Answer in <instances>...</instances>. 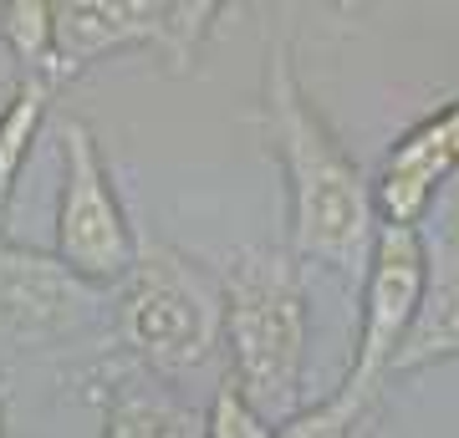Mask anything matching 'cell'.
Masks as SVG:
<instances>
[{
  "label": "cell",
  "mask_w": 459,
  "mask_h": 438,
  "mask_svg": "<svg viewBox=\"0 0 459 438\" xmlns=\"http://www.w3.org/2000/svg\"><path fill=\"white\" fill-rule=\"evenodd\" d=\"M261 133L286 179V250L296 265H327L337 276H362L377 235L373 179L337 143L312 92L296 77L291 41H265L261 72Z\"/></svg>",
  "instance_id": "cell-1"
},
{
  "label": "cell",
  "mask_w": 459,
  "mask_h": 438,
  "mask_svg": "<svg viewBox=\"0 0 459 438\" xmlns=\"http://www.w3.org/2000/svg\"><path fill=\"white\" fill-rule=\"evenodd\" d=\"M225 291L230 388L265 423H286L301 408L307 367V280L286 245L235 250L220 265Z\"/></svg>",
  "instance_id": "cell-2"
},
{
  "label": "cell",
  "mask_w": 459,
  "mask_h": 438,
  "mask_svg": "<svg viewBox=\"0 0 459 438\" xmlns=\"http://www.w3.org/2000/svg\"><path fill=\"white\" fill-rule=\"evenodd\" d=\"M113 341L138 373L179 382L225 347V291L220 271L143 235L123 286H113Z\"/></svg>",
  "instance_id": "cell-3"
},
{
  "label": "cell",
  "mask_w": 459,
  "mask_h": 438,
  "mask_svg": "<svg viewBox=\"0 0 459 438\" xmlns=\"http://www.w3.org/2000/svg\"><path fill=\"white\" fill-rule=\"evenodd\" d=\"M220 16V0H51L56 82L66 87L123 51H153L174 77H195Z\"/></svg>",
  "instance_id": "cell-4"
},
{
  "label": "cell",
  "mask_w": 459,
  "mask_h": 438,
  "mask_svg": "<svg viewBox=\"0 0 459 438\" xmlns=\"http://www.w3.org/2000/svg\"><path fill=\"white\" fill-rule=\"evenodd\" d=\"M56 143H62V194H56V245L51 255L66 271L98 291L123 286L138 260L143 235L133 229L123 199H117L113 168L102 159L98 133L82 117H62L56 123Z\"/></svg>",
  "instance_id": "cell-5"
},
{
  "label": "cell",
  "mask_w": 459,
  "mask_h": 438,
  "mask_svg": "<svg viewBox=\"0 0 459 438\" xmlns=\"http://www.w3.org/2000/svg\"><path fill=\"white\" fill-rule=\"evenodd\" d=\"M429 286V240L419 225H388L377 219L368 271H362V331H358V357L347 367V388L362 398H383L394 357L403 352L419 306Z\"/></svg>",
  "instance_id": "cell-6"
},
{
  "label": "cell",
  "mask_w": 459,
  "mask_h": 438,
  "mask_svg": "<svg viewBox=\"0 0 459 438\" xmlns=\"http://www.w3.org/2000/svg\"><path fill=\"white\" fill-rule=\"evenodd\" d=\"M102 296L51 250H26L0 235V362L82 337L102 316Z\"/></svg>",
  "instance_id": "cell-7"
},
{
  "label": "cell",
  "mask_w": 459,
  "mask_h": 438,
  "mask_svg": "<svg viewBox=\"0 0 459 438\" xmlns=\"http://www.w3.org/2000/svg\"><path fill=\"white\" fill-rule=\"evenodd\" d=\"M459 174V98L424 123H413L377 168L373 179V210L388 225H419L439 189Z\"/></svg>",
  "instance_id": "cell-8"
},
{
  "label": "cell",
  "mask_w": 459,
  "mask_h": 438,
  "mask_svg": "<svg viewBox=\"0 0 459 438\" xmlns=\"http://www.w3.org/2000/svg\"><path fill=\"white\" fill-rule=\"evenodd\" d=\"M459 357V229H444L439 240L429 245V286L424 306L413 322L403 352L394 357V377L424 373L434 362Z\"/></svg>",
  "instance_id": "cell-9"
},
{
  "label": "cell",
  "mask_w": 459,
  "mask_h": 438,
  "mask_svg": "<svg viewBox=\"0 0 459 438\" xmlns=\"http://www.w3.org/2000/svg\"><path fill=\"white\" fill-rule=\"evenodd\" d=\"M98 438H204V413L179 403L169 388L113 382Z\"/></svg>",
  "instance_id": "cell-10"
},
{
  "label": "cell",
  "mask_w": 459,
  "mask_h": 438,
  "mask_svg": "<svg viewBox=\"0 0 459 438\" xmlns=\"http://www.w3.org/2000/svg\"><path fill=\"white\" fill-rule=\"evenodd\" d=\"M0 41L21 66V82H41L62 92L56 82V31H51V0H5L0 5Z\"/></svg>",
  "instance_id": "cell-11"
},
{
  "label": "cell",
  "mask_w": 459,
  "mask_h": 438,
  "mask_svg": "<svg viewBox=\"0 0 459 438\" xmlns=\"http://www.w3.org/2000/svg\"><path fill=\"white\" fill-rule=\"evenodd\" d=\"M51 102H56L51 87L21 82L16 92L5 98V107H0V225H5V204H11L16 174L26 168L36 138H41V128H47V117H51Z\"/></svg>",
  "instance_id": "cell-12"
},
{
  "label": "cell",
  "mask_w": 459,
  "mask_h": 438,
  "mask_svg": "<svg viewBox=\"0 0 459 438\" xmlns=\"http://www.w3.org/2000/svg\"><path fill=\"white\" fill-rule=\"evenodd\" d=\"M373 408H377L373 398H362L342 382L332 398H322L312 408H296L286 423H276L271 438H358V428L373 418Z\"/></svg>",
  "instance_id": "cell-13"
},
{
  "label": "cell",
  "mask_w": 459,
  "mask_h": 438,
  "mask_svg": "<svg viewBox=\"0 0 459 438\" xmlns=\"http://www.w3.org/2000/svg\"><path fill=\"white\" fill-rule=\"evenodd\" d=\"M204 438H271V423L230 388V382H220L214 403L204 408Z\"/></svg>",
  "instance_id": "cell-14"
},
{
  "label": "cell",
  "mask_w": 459,
  "mask_h": 438,
  "mask_svg": "<svg viewBox=\"0 0 459 438\" xmlns=\"http://www.w3.org/2000/svg\"><path fill=\"white\" fill-rule=\"evenodd\" d=\"M0 438H11V434H5V408H0Z\"/></svg>",
  "instance_id": "cell-15"
}]
</instances>
